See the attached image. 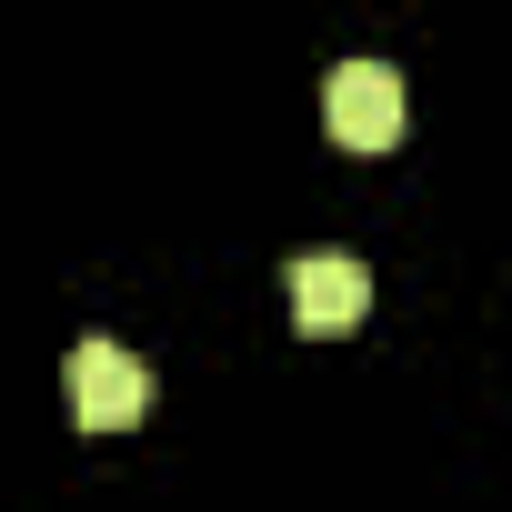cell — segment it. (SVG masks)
Here are the masks:
<instances>
[{"label": "cell", "mask_w": 512, "mask_h": 512, "mask_svg": "<svg viewBox=\"0 0 512 512\" xmlns=\"http://www.w3.org/2000/svg\"><path fill=\"white\" fill-rule=\"evenodd\" d=\"M322 121L342 151H392L402 141V71L392 61H342L322 81Z\"/></svg>", "instance_id": "1"}, {"label": "cell", "mask_w": 512, "mask_h": 512, "mask_svg": "<svg viewBox=\"0 0 512 512\" xmlns=\"http://www.w3.org/2000/svg\"><path fill=\"white\" fill-rule=\"evenodd\" d=\"M71 412H81L91 432L141 422V412H151V372H141V352H131V342H111V332L71 342Z\"/></svg>", "instance_id": "2"}, {"label": "cell", "mask_w": 512, "mask_h": 512, "mask_svg": "<svg viewBox=\"0 0 512 512\" xmlns=\"http://www.w3.org/2000/svg\"><path fill=\"white\" fill-rule=\"evenodd\" d=\"M282 292H292V322L302 332H352L372 312V272L352 262V251H302V262L282 272Z\"/></svg>", "instance_id": "3"}]
</instances>
